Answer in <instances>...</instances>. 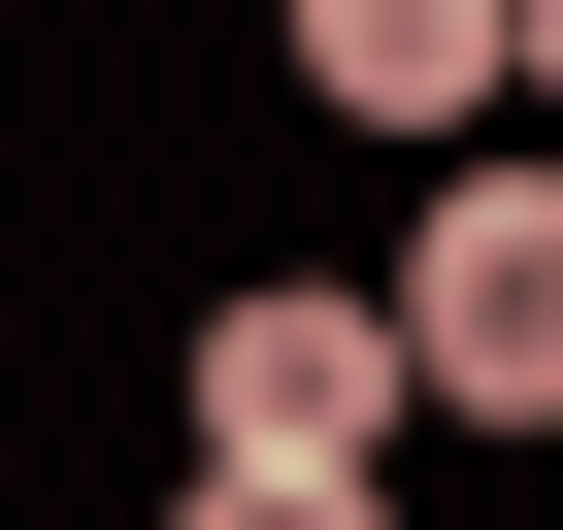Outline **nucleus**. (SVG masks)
Segmentation results:
<instances>
[{
    "mask_svg": "<svg viewBox=\"0 0 563 530\" xmlns=\"http://www.w3.org/2000/svg\"><path fill=\"white\" fill-rule=\"evenodd\" d=\"M398 398L563 431V166H464V199H431V265H398Z\"/></svg>",
    "mask_w": 563,
    "mask_h": 530,
    "instance_id": "f257e3e1",
    "label": "nucleus"
},
{
    "mask_svg": "<svg viewBox=\"0 0 563 530\" xmlns=\"http://www.w3.org/2000/svg\"><path fill=\"white\" fill-rule=\"evenodd\" d=\"M365 431H398V299H232V332H199V464L365 497Z\"/></svg>",
    "mask_w": 563,
    "mask_h": 530,
    "instance_id": "f03ea898",
    "label": "nucleus"
},
{
    "mask_svg": "<svg viewBox=\"0 0 563 530\" xmlns=\"http://www.w3.org/2000/svg\"><path fill=\"white\" fill-rule=\"evenodd\" d=\"M497 67H530L497 0H299V100H332V133H464Z\"/></svg>",
    "mask_w": 563,
    "mask_h": 530,
    "instance_id": "7ed1b4c3",
    "label": "nucleus"
},
{
    "mask_svg": "<svg viewBox=\"0 0 563 530\" xmlns=\"http://www.w3.org/2000/svg\"><path fill=\"white\" fill-rule=\"evenodd\" d=\"M166 530H398V497H265V464H199V497H166Z\"/></svg>",
    "mask_w": 563,
    "mask_h": 530,
    "instance_id": "20e7f679",
    "label": "nucleus"
},
{
    "mask_svg": "<svg viewBox=\"0 0 563 530\" xmlns=\"http://www.w3.org/2000/svg\"><path fill=\"white\" fill-rule=\"evenodd\" d=\"M497 34H530V100H563V0H497Z\"/></svg>",
    "mask_w": 563,
    "mask_h": 530,
    "instance_id": "39448f33",
    "label": "nucleus"
}]
</instances>
